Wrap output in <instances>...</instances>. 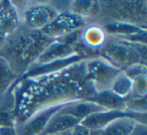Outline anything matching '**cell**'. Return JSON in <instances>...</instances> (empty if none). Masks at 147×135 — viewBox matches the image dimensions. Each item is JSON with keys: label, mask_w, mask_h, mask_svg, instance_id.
<instances>
[{"label": "cell", "mask_w": 147, "mask_h": 135, "mask_svg": "<svg viewBox=\"0 0 147 135\" xmlns=\"http://www.w3.org/2000/svg\"><path fill=\"white\" fill-rule=\"evenodd\" d=\"M3 4V1H0V8H1V6H2Z\"/></svg>", "instance_id": "obj_28"}, {"label": "cell", "mask_w": 147, "mask_h": 135, "mask_svg": "<svg viewBox=\"0 0 147 135\" xmlns=\"http://www.w3.org/2000/svg\"><path fill=\"white\" fill-rule=\"evenodd\" d=\"M91 101L97 103L105 110L125 111V99H122L110 90L96 93Z\"/></svg>", "instance_id": "obj_18"}, {"label": "cell", "mask_w": 147, "mask_h": 135, "mask_svg": "<svg viewBox=\"0 0 147 135\" xmlns=\"http://www.w3.org/2000/svg\"><path fill=\"white\" fill-rule=\"evenodd\" d=\"M81 121L71 115L61 113V111L55 114L49 121L45 130L40 135H51L63 133L80 125Z\"/></svg>", "instance_id": "obj_12"}, {"label": "cell", "mask_w": 147, "mask_h": 135, "mask_svg": "<svg viewBox=\"0 0 147 135\" xmlns=\"http://www.w3.org/2000/svg\"><path fill=\"white\" fill-rule=\"evenodd\" d=\"M146 95H147V76L139 77V78L132 80V90H131V94L129 96L146 97Z\"/></svg>", "instance_id": "obj_22"}, {"label": "cell", "mask_w": 147, "mask_h": 135, "mask_svg": "<svg viewBox=\"0 0 147 135\" xmlns=\"http://www.w3.org/2000/svg\"><path fill=\"white\" fill-rule=\"evenodd\" d=\"M84 59H85L83 55L76 53V55H73L71 57H63V59L51 61V63H45V65L31 67L29 70H27V72L22 77H38L43 76V75L53 74V73H57L59 71H61L63 69H65V68L74 65V63H77L79 61H84Z\"/></svg>", "instance_id": "obj_11"}, {"label": "cell", "mask_w": 147, "mask_h": 135, "mask_svg": "<svg viewBox=\"0 0 147 135\" xmlns=\"http://www.w3.org/2000/svg\"><path fill=\"white\" fill-rule=\"evenodd\" d=\"M109 90L122 99H126L131 94L132 80L129 79L123 72H120L115 78Z\"/></svg>", "instance_id": "obj_20"}, {"label": "cell", "mask_w": 147, "mask_h": 135, "mask_svg": "<svg viewBox=\"0 0 147 135\" xmlns=\"http://www.w3.org/2000/svg\"><path fill=\"white\" fill-rule=\"evenodd\" d=\"M97 21L104 27L108 36L118 37V38H123V37H127L129 35L147 30L146 27L139 26V25L132 24V23L120 22V21L114 20H105V19Z\"/></svg>", "instance_id": "obj_13"}, {"label": "cell", "mask_w": 147, "mask_h": 135, "mask_svg": "<svg viewBox=\"0 0 147 135\" xmlns=\"http://www.w3.org/2000/svg\"><path fill=\"white\" fill-rule=\"evenodd\" d=\"M21 26L20 15L11 1H3L0 8V37L7 38Z\"/></svg>", "instance_id": "obj_10"}, {"label": "cell", "mask_w": 147, "mask_h": 135, "mask_svg": "<svg viewBox=\"0 0 147 135\" xmlns=\"http://www.w3.org/2000/svg\"><path fill=\"white\" fill-rule=\"evenodd\" d=\"M108 34L98 21H90L81 30L77 53L85 59L99 55V51L108 41Z\"/></svg>", "instance_id": "obj_7"}, {"label": "cell", "mask_w": 147, "mask_h": 135, "mask_svg": "<svg viewBox=\"0 0 147 135\" xmlns=\"http://www.w3.org/2000/svg\"><path fill=\"white\" fill-rule=\"evenodd\" d=\"M85 61L53 74L21 77L13 85L14 127L24 123L38 111L81 100H92L96 92L87 79Z\"/></svg>", "instance_id": "obj_1"}, {"label": "cell", "mask_w": 147, "mask_h": 135, "mask_svg": "<svg viewBox=\"0 0 147 135\" xmlns=\"http://www.w3.org/2000/svg\"><path fill=\"white\" fill-rule=\"evenodd\" d=\"M128 135H147V124L137 123L135 128Z\"/></svg>", "instance_id": "obj_24"}, {"label": "cell", "mask_w": 147, "mask_h": 135, "mask_svg": "<svg viewBox=\"0 0 147 135\" xmlns=\"http://www.w3.org/2000/svg\"><path fill=\"white\" fill-rule=\"evenodd\" d=\"M59 11L49 1H28L20 12L21 25L31 30H41L55 18Z\"/></svg>", "instance_id": "obj_5"}, {"label": "cell", "mask_w": 147, "mask_h": 135, "mask_svg": "<svg viewBox=\"0 0 147 135\" xmlns=\"http://www.w3.org/2000/svg\"><path fill=\"white\" fill-rule=\"evenodd\" d=\"M138 122L131 117H122L109 123L104 129L101 130L100 135H128Z\"/></svg>", "instance_id": "obj_17"}, {"label": "cell", "mask_w": 147, "mask_h": 135, "mask_svg": "<svg viewBox=\"0 0 147 135\" xmlns=\"http://www.w3.org/2000/svg\"><path fill=\"white\" fill-rule=\"evenodd\" d=\"M51 135H67V133L63 132V133H59V134H51Z\"/></svg>", "instance_id": "obj_27"}, {"label": "cell", "mask_w": 147, "mask_h": 135, "mask_svg": "<svg viewBox=\"0 0 147 135\" xmlns=\"http://www.w3.org/2000/svg\"><path fill=\"white\" fill-rule=\"evenodd\" d=\"M123 73L131 80H134V79L139 78V77L147 76L146 63H135V65H132L129 68H127L126 70L123 71Z\"/></svg>", "instance_id": "obj_23"}, {"label": "cell", "mask_w": 147, "mask_h": 135, "mask_svg": "<svg viewBox=\"0 0 147 135\" xmlns=\"http://www.w3.org/2000/svg\"><path fill=\"white\" fill-rule=\"evenodd\" d=\"M4 41H5V39H3V38H2V37H0V47H2L3 43H4Z\"/></svg>", "instance_id": "obj_26"}, {"label": "cell", "mask_w": 147, "mask_h": 135, "mask_svg": "<svg viewBox=\"0 0 147 135\" xmlns=\"http://www.w3.org/2000/svg\"><path fill=\"white\" fill-rule=\"evenodd\" d=\"M99 57L123 72L135 63H146V45L129 43L124 39L109 36L107 43L99 51Z\"/></svg>", "instance_id": "obj_3"}, {"label": "cell", "mask_w": 147, "mask_h": 135, "mask_svg": "<svg viewBox=\"0 0 147 135\" xmlns=\"http://www.w3.org/2000/svg\"><path fill=\"white\" fill-rule=\"evenodd\" d=\"M53 41L40 30H31L21 25L5 38L0 47V57L6 59L21 78Z\"/></svg>", "instance_id": "obj_2"}, {"label": "cell", "mask_w": 147, "mask_h": 135, "mask_svg": "<svg viewBox=\"0 0 147 135\" xmlns=\"http://www.w3.org/2000/svg\"><path fill=\"white\" fill-rule=\"evenodd\" d=\"M15 95L13 86L0 95V126H14Z\"/></svg>", "instance_id": "obj_15"}, {"label": "cell", "mask_w": 147, "mask_h": 135, "mask_svg": "<svg viewBox=\"0 0 147 135\" xmlns=\"http://www.w3.org/2000/svg\"><path fill=\"white\" fill-rule=\"evenodd\" d=\"M19 79L8 61L0 57V95L7 92Z\"/></svg>", "instance_id": "obj_19"}, {"label": "cell", "mask_w": 147, "mask_h": 135, "mask_svg": "<svg viewBox=\"0 0 147 135\" xmlns=\"http://www.w3.org/2000/svg\"><path fill=\"white\" fill-rule=\"evenodd\" d=\"M146 1H100L98 20H114L146 27Z\"/></svg>", "instance_id": "obj_4"}, {"label": "cell", "mask_w": 147, "mask_h": 135, "mask_svg": "<svg viewBox=\"0 0 147 135\" xmlns=\"http://www.w3.org/2000/svg\"><path fill=\"white\" fill-rule=\"evenodd\" d=\"M122 117H131L140 123L146 124L147 114H136L129 111H115V110H102L90 115L81 121L80 125L93 131H101L109 123Z\"/></svg>", "instance_id": "obj_9"}, {"label": "cell", "mask_w": 147, "mask_h": 135, "mask_svg": "<svg viewBox=\"0 0 147 135\" xmlns=\"http://www.w3.org/2000/svg\"><path fill=\"white\" fill-rule=\"evenodd\" d=\"M102 110H105V109H103L102 107L99 106L97 103L93 102V101L81 100L67 105V106L61 109V112L67 115H71V116L78 119V120L82 121L85 118L89 117L90 115Z\"/></svg>", "instance_id": "obj_14"}, {"label": "cell", "mask_w": 147, "mask_h": 135, "mask_svg": "<svg viewBox=\"0 0 147 135\" xmlns=\"http://www.w3.org/2000/svg\"><path fill=\"white\" fill-rule=\"evenodd\" d=\"M69 11L89 21H97L100 17V1H71Z\"/></svg>", "instance_id": "obj_16"}, {"label": "cell", "mask_w": 147, "mask_h": 135, "mask_svg": "<svg viewBox=\"0 0 147 135\" xmlns=\"http://www.w3.org/2000/svg\"><path fill=\"white\" fill-rule=\"evenodd\" d=\"M89 22L90 21L88 19L65 10L59 12L55 18L40 31L51 38L57 39L65 35L82 30Z\"/></svg>", "instance_id": "obj_8"}, {"label": "cell", "mask_w": 147, "mask_h": 135, "mask_svg": "<svg viewBox=\"0 0 147 135\" xmlns=\"http://www.w3.org/2000/svg\"><path fill=\"white\" fill-rule=\"evenodd\" d=\"M125 110L136 114H147L146 97H127L125 99Z\"/></svg>", "instance_id": "obj_21"}, {"label": "cell", "mask_w": 147, "mask_h": 135, "mask_svg": "<svg viewBox=\"0 0 147 135\" xmlns=\"http://www.w3.org/2000/svg\"><path fill=\"white\" fill-rule=\"evenodd\" d=\"M85 65L87 79L96 93L109 90L113 81L121 72L99 55L87 59Z\"/></svg>", "instance_id": "obj_6"}, {"label": "cell", "mask_w": 147, "mask_h": 135, "mask_svg": "<svg viewBox=\"0 0 147 135\" xmlns=\"http://www.w3.org/2000/svg\"><path fill=\"white\" fill-rule=\"evenodd\" d=\"M0 135H18L14 126H0Z\"/></svg>", "instance_id": "obj_25"}]
</instances>
